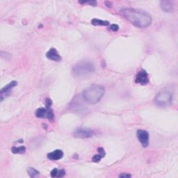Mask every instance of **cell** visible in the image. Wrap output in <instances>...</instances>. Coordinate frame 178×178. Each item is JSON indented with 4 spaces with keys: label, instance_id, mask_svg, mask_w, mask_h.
<instances>
[{
    "label": "cell",
    "instance_id": "20",
    "mask_svg": "<svg viewBox=\"0 0 178 178\" xmlns=\"http://www.w3.org/2000/svg\"><path fill=\"white\" fill-rule=\"evenodd\" d=\"M52 104V101L51 99L49 98H47L45 100V105L46 107H51V106Z\"/></svg>",
    "mask_w": 178,
    "mask_h": 178
},
{
    "label": "cell",
    "instance_id": "1",
    "mask_svg": "<svg viewBox=\"0 0 178 178\" xmlns=\"http://www.w3.org/2000/svg\"><path fill=\"white\" fill-rule=\"evenodd\" d=\"M121 13L125 19L134 26L146 28L152 24V18L148 13L134 8H125L121 10Z\"/></svg>",
    "mask_w": 178,
    "mask_h": 178
},
{
    "label": "cell",
    "instance_id": "13",
    "mask_svg": "<svg viewBox=\"0 0 178 178\" xmlns=\"http://www.w3.org/2000/svg\"><path fill=\"white\" fill-rule=\"evenodd\" d=\"M47 112H48V110H47V108H43V107L39 108L36 111V116L37 118H47Z\"/></svg>",
    "mask_w": 178,
    "mask_h": 178
},
{
    "label": "cell",
    "instance_id": "6",
    "mask_svg": "<svg viewBox=\"0 0 178 178\" xmlns=\"http://www.w3.org/2000/svg\"><path fill=\"white\" fill-rule=\"evenodd\" d=\"M135 82L141 85H146L147 83H148V74L145 70H141L138 72L136 76Z\"/></svg>",
    "mask_w": 178,
    "mask_h": 178
},
{
    "label": "cell",
    "instance_id": "18",
    "mask_svg": "<svg viewBox=\"0 0 178 178\" xmlns=\"http://www.w3.org/2000/svg\"><path fill=\"white\" fill-rule=\"evenodd\" d=\"M97 151H98V153H99V155L100 156H102V157L103 158L106 155V152L104 151V150L102 148V147H99L98 149H97Z\"/></svg>",
    "mask_w": 178,
    "mask_h": 178
},
{
    "label": "cell",
    "instance_id": "22",
    "mask_svg": "<svg viewBox=\"0 0 178 178\" xmlns=\"http://www.w3.org/2000/svg\"><path fill=\"white\" fill-rule=\"evenodd\" d=\"M105 4H106V6H107L109 7V8H111V6H112V4H111V2H105Z\"/></svg>",
    "mask_w": 178,
    "mask_h": 178
},
{
    "label": "cell",
    "instance_id": "3",
    "mask_svg": "<svg viewBox=\"0 0 178 178\" xmlns=\"http://www.w3.org/2000/svg\"><path fill=\"white\" fill-rule=\"evenodd\" d=\"M95 71V66L90 61H80L72 68V72L77 77H86Z\"/></svg>",
    "mask_w": 178,
    "mask_h": 178
},
{
    "label": "cell",
    "instance_id": "11",
    "mask_svg": "<svg viewBox=\"0 0 178 178\" xmlns=\"http://www.w3.org/2000/svg\"><path fill=\"white\" fill-rule=\"evenodd\" d=\"M17 84H18V82H15V81H13V82L8 83L6 86H5L1 90V96H3L4 94H9L12 88L16 86Z\"/></svg>",
    "mask_w": 178,
    "mask_h": 178
},
{
    "label": "cell",
    "instance_id": "5",
    "mask_svg": "<svg viewBox=\"0 0 178 178\" xmlns=\"http://www.w3.org/2000/svg\"><path fill=\"white\" fill-rule=\"evenodd\" d=\"M94 132L87 127H79L74 131V136L79 138H88L94 136Z\"/></svg>",
    "mask_w": 178,
    "mask_h": 178
},
{
    "label": "cell",
    "instance_id": "21",
    "mask_svg": "<svg viewBox=\"0 0 178 178\" xmlns=\"http://www.w3.org/2000/svg\"><path fill=\"white\" fill-rule=\"evenodd\" d=\"M119 177H122V178H124V177H132V175H131L130 174H128V173H125V172H124V173H121V175H119Z\"/></svg>",
    "mask_w": 178,
    "mask_h": 178
},
{
    "label": "cell",
    "instance_id": "7",
    "mask_svg": "<svg viewBox=\"0 0 178 178\" xmlns=\"http://www.w3.org/2000/svg\"><path fill=\"white\" fill-rule=\"evenodd\" d=\"M137 137L141 142L142 146L146 147L149 145V134L146 130L138 129L137 131Z\"/></svg>",
    "mask_w": 178,
    "mask_h": 178
},
{
    "label": "cell",
    "instance_id": "15",
    "mask_svg": "<svg viewBox=\"0 0 178 178\" xmlns=\"http://www.w3.org/2000/svg\"><path fill=\"white\" fill-rule=\"evenodd\" d=\"M11 151L14 154H24V153L26 152V147L23 146H19V147H15L14 146L11 148Z\"/></svg>",
    "mask_w": 178,
    "mask_h": 178
},
{
    "label": "cell",
    "instance_id": "19",
    "mask_svg": "<svg viewBox=\"0 0 178 178\" xmlns=\"http://www.w3.org/2000/svg\"><path fill=\"white\" fill-rule=\"evenodd\" d=\"M118 29H119L118 25L113 24H111L110 26V30L113 31V32H117Z\"/></svg>",
    "mask_w": 178,
    "mask_h": 178
},
{
    "label": "cell",
    "instance_id": "10",
    "mask_svg": "<svg viewBox=\"0 0 178 178\" xmlns=\"http://www.w3.org/2000/svg\"><path fill=\"white\" fill-rule=\"evenodd\" d=\"M63 157V152L61 150H55L47 155V158L52 161H57Z\"/></svg>",
    "mask_w": 178,
    "mask_h": 178
},
{
    "label": "cell",
    "instance_id": "12",
    "mask_svg": "<svg viewBox=\"0 0 178 178\" xmlns=\"http://www.w3.org/2000/svg\"><path fill=\"white\" fill-rule=\"evenodd\" d=\"M66 175V171L63 169L54 168L51 171L52 177H63Z\"/></svg>",
    "mask_w": 178,
    "mask_h": 178
},
{
    "label": "cell",
    "instance_id": "2",
    "mask_svg": "<svg viewBox=\"0 0 178 178\" xmlns=\"http://www.w3.org/2000/svg\"><path fill=\"white\" fill-rule=\"evenodd\" d=\"M104 93V88L102 86L93 84L85 88L82 93V97L88 104H95L102 100Z\"/></svg>",
    "mask_w": 178,
    "mask_h": 178
},
{
    "label": "cell",
    "instance_id": "14",
    "mask_svg": "<svg viewBox=\"0 0 178 178\" xmlns=\"http://www.w3.org/2000/svg\"><path fill=\"white\" fill-rule=\"evenodd\" d=\"M91 23L92 24L95 25V26H108V25L109 24V22L94 18L91 20Z\"/></svg>",
    "mask_w": 178,
    "mask_h": 178
},
{
    "label": "cell",
    "instance_id": "9",
    "mask_svg": "<svg viewBox=\"0 0 178 178\" xmlns=\"http://www.w3.org/2000/svg\"><path fill=\"white\" fill-rule=\"evenodd\" d=\"M46 57L49 60L54 61H61V57L55 48H51L49 51L46 53Z\"/></svg>",
    "mask_w": 178,
    "mask_h": 178
},
{
    "label": "cell",
    "instance_id": "16",
    "mask_svg": "<svg viewBox=\"0 0 178 178\" xmlns=\"http://www.w3.org/2000/svg\"><path fill=\"white\" fill-rule=\"evenodd\" d=\"M27 172H28V174H29V177L32 178L37 177L39 175H40V172L35 168H32V167H29V168L27 169Z\"/></svg>",
    "mask_w": 178,
    "mask_h": 178
},
{
    "label": "cell",
    "instance_id": "8",
    "mask_svg": "<svg viewBox=\"0 0 178 178\" xmlns=\"http://www.w3.org/2000/svg\"><path fill=\"white\" fill-rule=\"evenodd\" d=\"M160 7L164 12L171 13L173 12L175 9V4L174 2L169 0H164L160 2Z\"/></svg>",
    "mask_w": 178,
    "mask_h": 178
},
{
    "label": "cell",
    "instance_id": "4",
    "mask_svg": "<svg viewBox=\"0 0 178 178\" xmlns=\"http://www.w3.org/2000/svg\"><path fill=\"white\" fill-rule=\"evenodd\" d=\"M172 97L173 95L171 92L164 89L157 93L155 97V102L156 104L160 107H169L172 102Z\"/></svg>",
    "mask_w": 178,
    "mask_h": 178
},
{
    "label": "cell",
    "instance_id": "17",
    "mask_svg": "<svg viewBox=\"0 0 178 178\" xmlns=\"http://www.w3.org/2000/svg\"><path fill=\"white\" fill-rule=\"evenodd\" d=\"M102 156H100L99 154L98 155H94L93 158H92V161H93V162H95V163H98L99 161H100V160L102 159Z\"/></svg>",
    "mask_w": 178,
    "mask_h": 178
}]
</instances>
